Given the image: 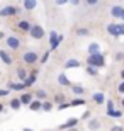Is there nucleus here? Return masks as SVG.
I'll list each match as a JSON object with an SVG mask.
<instances>
[{
    "instance_id": "f257e3e1",
    "label": "nucleus",
    "mask_w": 124,
    "mask_h": 131,
    "mask_svg": "<svg viewBox=\"0 0 124 131\" xmlns=\"http://www.w3.org/2000/svg\"><path fill=\"white\" fill-rule=\"evenodd\" d=\"M87 65L92 67V68H95V70L105 67L104 54H102V53H99V54H88V58H87Z\"/></svg>"
},
{
    "instance_id": "f03ea898",
    "label": "nucleus",
    "mask_w": 124,
    "mask_h": 131,
    "mask_svg": "<svg viewBox=\"0 0 124 131\" xmlns=\"http://www.w3.org/2000/svg\"><path fill=\"white\" fill-rule=\"evenodd\" d=\"M61 41H63V36H61V34L58 36L56 31H51V32H49V46H51V51H53V49H56L58 44L61 43Z\"/></svg>"
},
{
    "instance_id": "7ed1b4c3",
    "label": "nucleus",
    "mask_w": 124,
    "mask_h": 131,
    "mask_svg": "<svg viewBox=\"0 0 124 131\" xmlns=\"http://www.w3.org/2000/svg\"><path fill=\"white\" fill-rule=\"evenodd\" d=\"M31 38L32 39H41V38H44V29H43V26H38V24H34V26H31Z\"/></svg>"
},
{
    "instance_id": "20e7f679",
    "label": "nucleus",
    "mask_w": 124,
    "mask_h": 131,
    "mask_svg": "<svg viewBox=\"0 0 124 131\" xmlns=\"http://www.w3.org/2000/svg\"><path fill=\"white\" fill-rule=\"evenodd\" d=\"M38 60H39V56H38V53H34V51H26L24 53V61L27 65H34Z\"/></svg>"
},
{
    "instance_id": "39448f33",
    "label": "nucleus",
    "mask_w": 124,
    "mask_h": 131,
    "mask_svg": "<svg viewBox=\"0 0 124 131\" xmlns=\"http://www.w3.org/2000/svg\"><path fill=\"white\" fill-rule=\"evenodd\" d=\"M17 12H19V9H17V7L9 5V7H4V9L0 10V15H2V17H10V15H15Z\"/></svg>"
},
{
    "instance_id": "423d86ee",
    "label": "nucleus",
    "mask_w": 124,
    "mask_h": 131,
    "mask_svg": "<svg viewBox=\"0 0 124 131\" xmlns=\"http://www.w3.org/2000/svg\"><path fill=\"white\" fill-rule=\"evenodd\" d=\"M7 46H9L10 49H17L20 46V41L15 38V36H9V38H7Z\"/></svg>"
},
{
    "instance_id": "0eeeda50",
    "label": "nucleus",
    "mask_w": 124,
    "mask_h": 131,
    "mask_svg": "<svg viewBox=\"0 0 124 131\" xmlns=\"http://www.w3.org/2000/svg\"><path fill=\"white\" fill-rule=\"evenodd\" d=\"M76 124H78V117H70L65 124H61V129H72V128H76Z\"/></svg>"
},
{
    "instance_id": "6e6552de",
    "label": "nucleus",
    "mask_w": 124,
    "mask_h": 131,
    "mask_svg": "<svg viewBox=\"0 0 124 131\" xmlns=\"http://www.w3.org/2000/svg\"><path fill=\"white\" fill-rule=\"evenodd\" d=\"M122 14H124V9L121 7V5H114V7L110 9V15H112V17H116V19H121V17H122Z\"/></svg>"
},
{
    "instance_id": "1a4fd4ad",
    "label": "nucleus",
    "mask_w": 124,
    "mask_h": 131,
    "mask_svg": "<svg viewBox=\"0 0 124 131\" xmlns=\"http://www.w3.org/2000/svg\"><path fill=\"white\" fill-rule=\"evenodd\" d=\"M0 60H2L5 65H12V61H14V60H12V56H10L7 51H4V49H0Z\"/></svg>"
},
{
    "instance_id": "9d476101",
    "label": "nucleus",
    "mask_w": 124,
    "mask_h": 131,
    "mask_svg": "<svg viewBox=\"0 0 124 131\" xmlns=\"http://www.w3.org/2000/svg\"><path fill=\"white\" fill-rule=\"evenodd\" d=\"M87 126H88V129H90V131H97V129H100V121L97 119V117H92Z\"/></svg>"
},
{
    "instance_id": "9b49d317",
    "label": "nucleus",
    "mask_w": 124,
    "mask_h": 131,
    "mask_svg": "<svg viewBox=\"0 0 124 131\" xmlns=\"http://www.w3.org/2000/svg\"><path fill=\"white\" fill-rule=\"evenodd\" d=\"M58 83L60 85H63V87H70L72 83H70V80H68V77L65 75V73H60L58 75Z\"/></svg>"
},
{
    "instance_id": "f8f14e48",
    "label": "nucleus",
    "mask_w": 124,
    "mask_h": 131,
    "mask_svg": "<svg viewBox=\"0 0 124 131\" xmlns=\"http://www.w3.org/2000/svg\"><path fill=\"white\" fill-rule=\"evenodd\" d=\"M17 27H19V31H22V32H29V31H31V24H29L27 20L17 22Z\"/></svg>"
},
{
    "instance_id": "ddd939ff",
    "label": "nucleus",
    "mask_w": 124,
    "mask_h": 131,
    "mask_svg": "<svg viewBox=\"0 0 124 131\" xmlns=\"http://www.w3.org/2000/svg\"><path fill=\"white\" fill-rule=\"evenodd\" d=\"M19 101H20V104H27L29 106V104L34 101V97H32V94H22L19 97Z\"/></svg>"
},
{
    "instance_id": "4468645a",
    "label": "nucleus",
    "mask_w": 124,
    "mask_h": 131,
    "mask_svg": "<svg viewBox=\"0 0 124 131\" xmlns=\"http://www.w3.org/2000/svg\"><path fill=\"white\" fill-rule=\"evenodd\" d=\"M99 53H100L99 43H90L88 44V54H99Z\"/></svg>"
},
{
    "instance_id": "2eb2a0df",
    "label": "nucleus",
    "mask_w": 124,
    "mask_h": 131,
    "mask_svg": "<svg viewBox=\"0 0 124 131\" xmlns=\"http://www.w3.org/2000/svg\"><path fill=\"white\" fill-rule=\"evenodd\" d=\"M80 67V61L78 60H75V58H70V60H66V63H65V68H78Z\"/></svg>"
},
{
    "instance_id": "dca6fc26",
    "label": "nucleus",
    "mask_w": 124,
    "mask_h": 131,
    "mask_svg": "<svg viewBox=\"0 0 124 131\" xmlns=\"http://www.w3.org/2000/svg\"><path fill=\"white\" fill-rule=\"evenodd\" d=\"M107 32L114 38H119V31H117V24H109L107 26Z\"/></svg>"
},
{
    "instance_id": "f3484780",
    "label": "nucleus",
    "mask_w": 124,
    "mask_h": 131,
    "mask_svg": "<svg viewBox=\"0 0 124 131\" xmlns=\"http://www.w3.org/2000/svg\"><path fill=\"white\" fill-rule=\"evenodd\" d=\"M92 99H94L95 104H104V102H105V97H104V94H102V92H95L94 95H92Z\"/></svg>"
},
{
    "instance_id": "a211bd4d",
    "label": "nucleus",
    "mask_w": 124,
    "mask_h": 131,
    "mask_svg": "<svg viewBox=\"0 0 124 131\" xmlns=\"http://www.w3.org/2000/svg\"><path fill=\"white\" fill-rule=\"evenodd\" d=\"M34 82H36V72L32 75H27V78L22 83H24V87H31V85H34Z\"/></svg>"
},
{
    "instance_id": "6ab92c4d",
    "label": "nucleus",
    "mask_w": 124,
    "mask_h": 131,
    "mask_svg": "<svg viewBox=\"0 0 124 131\" xmlns=\"http://www.w3.org/2000/svg\"><path fill=\"white\" fill-rule=\"evenodd\" d=\"M22 5H24L26 10H32V9H36V7H38V2H36V0H26Z\"/></svg>"
},
{
    "instance_id": "aec40b11",
    "label": "nucleus",
    "mask_w": 124,
    "mask_h": 131,
    "mask_svg": "<svg viewBox=\"0 0 124 131\" xmlns=\"http://www.w3.org/2000/svg\"><path fill=\"white\" fill-rule=\"evenodd\" d=\"M24 83L19 82V83H14V82H10L9 83V90H24Z\"/></svg>"
},
{
    "instance_id": "412c9836",
    "label": "nucleus",
    "mask_w": 124,
    "mask_h": 131,
    "mask_svg": "<svg viewBox=\"0 0 124 131\" xmlns=\"http://www.w3.org/2000/svg\"><path fill=\"white\" fill-rule=\"evenodd\" d=\"M41 104H43V102H39V101H36V99H34L32 102H31V104H29V109H31V111H41Z\"/></svg>"
},
{
    "instance_id": "4be33fe9",
    "label": "nucleus",
    "mask_w": 124,
    "mask_h": 131,
    "mask_svg": "<svg viewBox=\"0 0 124 131\" xmlns=\"http://www.w3.org/2000/svg\"><path fill=\"white\" fill-rule=\"evenodd\" d=\"M70 87H72V92L76 94V95H83L85 94V89L80 87V85H70Z\"/></svg>"
},
{
    "instance_id": "5701e85b",
    "label": "nucleus",
    "mask_w": 124,
    "mask_h": 131,
    "mask_svg": "<svg viewBox=\"0 0 124 131\" xmlns=\"http://www.w3.org/2000/svg\"><path fill=\"white\" fill-rule=\"evenodd\" d=\"M34 95H36V101L44 102V101H46V95H48V94H46V90H38V92L34 94Z\"/></svg>"
},
{
    "instance_id": "b1692460",
    "label": "nucleus",
    "mask_w": 124,
    "mask_h": 131,
    "mask_svg": "<svg viewBox=\"0 0 124 131\" xmlns=\"http://www.w3.org/2000/svg\"><path fill=\"white\" fill-rule=\"evenodd\" d=\"M41 111H44V112H49V111H53V104L49 101H44L43 104H41Z\"/></svg>"
},
{
    "instance_id": "393cba45",
    "label": "nucleus",
    "mask_w": 124,
    "mask_h": 131,
    "mask_svg": "<svg viewBox=\"0 0 124 131\" xmlns=\"http://www.w3.org/2000/svg\"><path fill=\"white\" fill-rule=\"evenodd\" d=\"M20 106H22V104H20V101L17 97L15 99H12V101H10V107H12V109H14V111H19L20 109Z\"/></svg>"
},
{
    "instance_id": "a878e982",
    "label": "nucleus",
    "mask_w": 124,
    "mask_h": 131,
    "mask_svg": "<svg viewBox=\"0 0 124 131\" xmlns=\"http://www.w3.org/2000/svg\"><path fill=\"white\" fill-rule=\"evenodd\" d=\"M54 102H56L58 106L65 104V95H63V94H56V95H54Z\"/></svg>"
},
{
    "instance_id": "bb28decb",
    "label": "nucleus",
    "mask_w": 124,
    "mask_h": 131,
    "mask_svg": "<svg viewBox=\"0 0 124 131\" xmlns=\"http://www.w3.org/2000/svg\"><path fill=\"white\" fill-rule=\"evenodd\" d=\"M17 77H19L20 80H26V78H27V72H26L24 68H19V70H17Z\"/></svg>"
},
{
    "instance_id": "cd10ccee",
    "label": "nucleus",
    "mask_w": 124,
    "mask_h": 131,
    "mask_svg": "<svg viewBox=\"0 0 124 131\" xmlns=\"http://www.w3.org/2000/svg\"><path fill=\"white\" fill-rule=\"evenodd\" d=\"M107 116H112V117H121V116H122V112H121V111H116V109H112V111H107Z\"/></svg>"
},
{
    "instance_id": "c85d7f7f",
    "label": "nucleus",
    "mask_w": 124,
    "mask_h": 131,
    "mask_svg": "<svg viewBox=\"0 0 124 131\" xmlns=\"http://www.w3.org/2000/svg\"><path fill=\"white\" fill-rule=\"evenodd\" d=\"M70 106H85V101H83V99H73V101L70 102Z\"/></svg>"
},
{
    "instance_id": "c756f323",
    "label": "nucleus",
    "mask_w": 124,
    "mask_h": 131,
    "mask_svg": "<svg viewBox=\"0 0 124 131\" xmlns=\"http://www.w3.org/2000/svg\"><path fill=\"white\" fill-rule=\"evenodd\" d=\"M76 34H78V36H88V29H83V27H78V29H76Z\"/></svg>"
},
{
    "instance_id": "7c9ffc66",
    "label": "nucleus",
    "mask_w": 124,
    "mask_h": 131,
    "mask_svg": "<svg viewBox=\"0 0 124 131\" xmlns=\"http://www.w3.org/2000/svg\"><path fill=\"white\" fill-rule=\"evenodd\" d=\"M49 53H51V51H46V53L43 54V56H41V58H39V61H41V63H46V61H48V58H49Z\"/></svg>"
},
{
    "instance_id": "2f4dec72",
    "label": "nucleus",
    "mask_w": 124,
    "mask_h": 131,
    "mask_svg": "<svg viewBox=\"0 0 124 131\" xmlns=\"http://www.w3.org/2000/svg\"><path fill=\"white\" fill-rule=\"evenodd\" d=\"M87 73H88V75H97L99 70H95V68H92V67H87Z\"/></svg>"
},
{
    "instance_id": "473e14b6",
    "label": "nucleus",
    "mask_w": 124,
    "mask_h": 131,
    "mask_svg": "<svg viewBox=\"0 0 124 131\" xmlns=\"http://www.w3.org/2000/svg\"><path fill=\"white\" fill-rule=\"evenodd\" d=\"M105 104H107V111H112V109H114V101H112V99H109Z\"/></svg>"
},
{
    "instance_id": "72a5a7b5",
    "label": "nucleus",
    "mask_w": 124,
    "mask_h": 131,
    "mask_svg": "<svg viewBox=\"0 0 124 131\" xmlns=\"http://www.w3.org/2000/svg\"><path fill=\"white\" fill-rule=\"evenodd\" d=\"M68 107H72L68 102H65V104H61V106H58V111H65V109H68Z\"/></svg>"
},
{
    "instance_id": "f704fd0d",
    "label": "nucleus",
    "mask_w": 124,
    "mask_h": 131,
    "mask_svg": "<svg viewBox=\"0 0 124 131\" xmlns=\"http://www.w3.org/2000/svg\"><path fill=\"white\" fill-rule=\"evenodd\" d=\"M117 31H119V36H124V24H117Z\"/></svg>"
},
{
    "instance_id": "c9c22d12",
    "label": "nucleus",
    "mask_w": 124,
    "mask_h": 131,
    "mask_svg": "<svg viewBox=\"0 0 124 131\" xmlns=\"http://www.w3.org/2000/svg\"><path fill=\"white\" fill-rule=\"evenodd\" d=\"M9 94V89H0V97H5Z\"/></svg>"
},
{
    "instance_id": "e433bc0d",
    "label": "nucleus",
    "mask_w": 124,
    "mask_h": 131,
    "mask_svg": "<svg viewBox=\"0 0 124 131\" xmlns=\"http://www.w3.org/2000/svg\"><path fill=\"white\" fill-rule=\"evenodd\" d=\"M116 60H117V61H121V60H124V54L121 53V51H119V53H116Z\"/></svg>"
},
{
    "instance_id": "4c0bfd02",
    "label": "nucleus",
    "mask_w": 124,
    "mask_h": 131,
    "mask_svg": "<svg viewBox=\"0 0 124 131\" xmlns=\"http://www.w3.org/2000/svg\"><path fill=\"white\" fill-rule=\"evenodd\" d=\"M110 131H124V128L122 126H112V128H110Z\"/></svg>"
},
{
    "instance_id": "58836bf2",
    "label": "nucleus",
    "mask_w": 124,
    "mask_h": 131,
    "mask_svg": "<svg viewBox=\"0 0 124 131\" xmlns=\"http://www.w3.org/2000/svg\"><path fill=\"white\" fill-rule=\"evenodd\" d=\"M117 89H119V92H121V94H124V82H121Z\"/></svg>"
},
{
    "instance_id": "ea45409f",
    "label": "nucleus",
    "mask_w": 124,
    "mask_h": 131,
    "mask_svg": "<svg viewBox=\"0 0 124 131\" xmlns=\"http://www.w3.org/2000/svg\"><path fill=\"white\" fill-rule=\"evenodd\" d=\"M87 117H90V112H88V111H85V112H83V116H82V119H87Z\"/></svg>"
},
{
    "instance_id": "a19ab883",
    "label": "nucleus",
    "mask_w": 124,
    "mask_h": 131,
    "mask_svg": "<svg viewBox=\"0 0 124 131\" xmlns=\"http://www.w3.org/2000/svg\"><path fill=\"white\" fill-rule=\"evenodd\" d=\"M87 5H97V0H88V2H87Z\"/></svg>"
},
{
    "instance_id": "79ce46f5",
    "label": "nucleus",
    "mask_w": 124,
    "mask_h": 131,
    "mask_svg": "<svg viewBox=\"0 0 124 131\" xmlns=\"http://www.w3.org/2000/svg\"><path fill=\"white\" fill-rule=\"evenodd\" d=\"M66 4V0H60V2H56V5H65Z\"/></svg>"
},
{
    "instance_id": "37998d69",
    "label": "nucleus",
    "mask_w": 124,
    "mask_h": 131,
    "mask_svg": "<svg viewBox=\"0 0 124 131\" xmlns=\"http://www.w3.org/2000/svg\"><path fill=\"white\" fill-rule=\"evenodd\" d=\"M121 78H122V82H124V70L121 72Z\"/></svg>"
},
{
    "instance_id": "c03bdc74",
    "label": "nucleus",
    "mask_w": 124,
    "mask_h": 131,
    "mask_svg": "<svg viewBox=\"0 0 124 131\" xmlns=\"http://www.w3.org/2000/svg\"><path fill=\"white\" fill-rule=\"evenodd\" d=\"M22 131H34V129H31V128H24Z\"/></svg>"
},
{
    "instance_id": "a18cd8bd",
    "label": "nucleus",
    "mask_w": 124,
    "mask_h": 131,
    "mask_svg": "<svg viewBox=\"0 0 124 131\" xmlns=\"http://www.w3.org/2000/svg\"><path fill=\"white\" fill-rule=\"evenodd\" d=\"M4 111V104H0V112Z\"/></svg>"
},
{
    "instance_id": "49530a36",
    "label": "nucleus",
    "mask_w": 124,
    "mask_h": 131,
    "mask_svg": "<svg viewBox=\"0 0 124 131\" xmlns=\"http://www.w3.org/2000/svg\"><path fill=\"white\" fill-rule=\"evenodd\" d=\"M68 131H78V129H76V128H72V129H68Z\"/></svg>"
},
{
    "instance_id": "de8ad7c7",
    "label": "nucleus",
    "mask_w": 124,
    "mask_h": 131,
    "mask_svg": "<svg viewBox=\"0 0 124 131\" xmlns=\"http://www.w3.org/2000/svg\"><path fill=\"white\" fill-rule=\"evenodd\" d=\"M2 38H4V32H0V39H2Z\"/></svg>"
},
{
    "instance_id": "09e8293b",
    "label": "nucleus",
    "mask_w": 124,
    "mask_h": 131,
    "mask_svg": "<svg viewBox=\"0 0 124 131\" xmlns=\"http://www.w3.org/2000/svg\"><path fill=\"white\" fill-rule=\"evenodd\" d=\"M121 19H122V20H124V14H122V17H121Z\"/></svg>"
},
{
    "instance_id": "8fccbe9b",
    "label": "nucleus",
    "mask_w": 124,
    "mask_h": 131,
    "mask_svg": "<svg viewBox=\"0 0 124 131\" xmlns=\"http://www.w3.org/2000/svg\"><path fill=\"white\" fill-rule=\"evenodd\" d=\"M122 107H124V99H122Z\"/></svg>"
},
{
    "instance_id": "3c124183",
    "label": "nucleus",
    "mask_w": 124,
    "mask_h": 131,
    "mask_svg": "<svg viewBox=\"0 0 124 131\" xmlns=\"http://www.w3.org/2000/svg\"><path fill=\"white\" fill-rule=\"evenodd\" d=\"M48 131H54V129H48Z\"/></svg>"
}]
</instances>
